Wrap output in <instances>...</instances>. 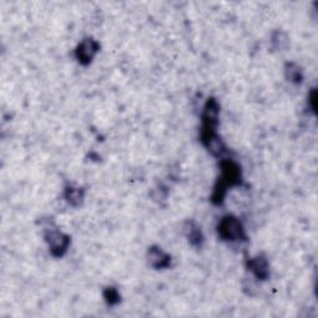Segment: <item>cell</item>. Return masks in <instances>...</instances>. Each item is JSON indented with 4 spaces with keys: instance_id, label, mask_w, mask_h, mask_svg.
Masks as SVG:
<instances>
[{
    "instance_id": "cell-4",
    "label": "cell",
    "mask_w": 318,
    "mask_h": 318,
    "mask_svg": "<svg viewBox=\"0 0 318 318\" xmlns=\"http://www.w3.org/2000/svg\"><path fill=\"white\" fill-rule=\"evenodd\" d=\"M148 260H149L152 266L162 269V267L169 265V260H171V258H169L167 254H164V252L160 250V249L152 248L149 252H148Z\"/></svg>"
},
{
    "instance_id": "cell-9",
    "label": "cell",
    "mask_w": 318,
    "mask_h": 318,
    "mask_svg": "<svg viewBox=\"0 0 318 318\" xmlns=\"http://www.w3.org/2000/svg\"><path fill=\"white\" fill-rule=\"evenodd\" d=\"M288 68H290V70H287L288 79H290L291 81H296V82L301 81V73H300L298 67L291 68V66H288Z\"/></svg>"
},
{
    "instance_id": "cell-7",
    "label": "cell",
    "mask_w": 318,
    "mask_h": 318,
    "mask_svg": "<svg viewBox=\"0 0 318 318\" xmlns=\"http://www.w3.org/2000/svg\"><path fill=\"white\" fill-rule=\"evenodd\" d=\"M105 297L107 300V302L109 305H114V303H117L118 300H120V296H118V292L115 290V288H107L105 292Z\"/></svg>"
},
{
    "instance_id": "cell-5",
    "label": "cell",
    "mask_w": 318,
    "mask_h": 318,
    "mask_svg": "<svg viewBox=\"0 0 318 318\" xmlns=\"http://www.w3.org/2000/svg\"><path fill=\"white\" fill-rule=\"evenodd\" d=\"M249 267L254 272V275L257 278H260V280H265L267 275H269V265H267L266 258L264 257H256L251 260L249 263Z\"/></svg>"
},
{
    "instance_id": "cell-1",
    "label": "cell",
    "mask_w": 318,
    "mask_h": 318,
    "mask_svg": "<svg viewBox=\"0 0 318 318\" xmlns=\"http://www.w3.org/2000/svg\"><path fill=\"white\" fill-rule=\"evenodd\" d=\"M219 234L225 240H240L244 237V229L236 218L228 216L220 222Z\"/></svg>"
},
{
    "instance_id": "cell-3",
    "label": "cell",
    "mask_w": 318,
    "mask_h": 318,
    "mask_svg": "<svg viewBox=\"0 0 318 318\" xmlns=\"http://www.w3.org/2000/svg\"><path fill=\"white\" fill-rule=\"evenodd\" d=\"M47 241H49L50 250L55 256H61L68 246V237L60 231H50V234L47 235Z\"/></svg>"
},
{
    "instance_id": "cell-8",
    "label": "cell",
    "mask_w": 318,
    "mask_h": 318,
    "mask_svg": "<svg viewBox=\"0 0 318 318\" xmlns=\"http://www.w3.org/2000/svg\"><path fill=\"white\" fill-rule=\"evenodd\" d=\"M189 240L193 244H199V242H200L201 234H200V230H199L198 228L189 229Z\"/></svg>"
},
{
    "instance_id": "cell-6",
    "label": "cell",
    "mask_w": 318,
    "mask_h": 318,
    "mask_svg": "<svg viewBox=\"0 0 318 318\" xmlns=\"http://www.w3.org/2000/svg\"><path fill=\"white\" fill-rule=\"evenodd\" d=\"M66 199L68 203L72 205L81 204L82 199H84V192L80 188H70L66 192Z\"/></svg>"
},
{
    "instance_id": "cell-2",
    "label": "cell",
    "mask_w": 318,
    "mask_h": 318,
    "mask_svg": "<svg viewBox=\"0 0 318 318\" xmlns=\"http://www.w3.org/2000/svg\"><path fill=\"white\" fill-rule=\"evenodd\" d=\"M99 51V44L92 39H86L80 44L76 50V56L81 64H88Z\"/></svg>"
}]
</instances>
